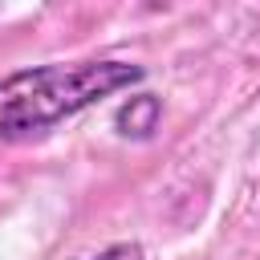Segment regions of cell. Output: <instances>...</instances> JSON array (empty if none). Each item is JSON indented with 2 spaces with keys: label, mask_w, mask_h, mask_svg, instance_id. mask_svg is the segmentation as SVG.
Returning a JSON list of instances; mask_svg holds the SVG:
<instances>
[{
  "label": "cell",
  "mask_w": 260,
  "mask_h": 260,
  "mask_svg": "<svg viewBox=\"0 0 260 260\" xmlns=\"http://www.w3.org/2000/svg\"><path fill=\"white\" fill-rule=\"evenodd\" d=\"M89 260H146V252L138 240H118V244H106L102 252H93Z\"/></svg>",
  "instance_id": "3957f363"
},
{
  "label": "cell",
  "mask_w": 260,
  "mask_h": 260,
  "mask_svg": "<svg viewBox=\"0 0 260 260\" xmlns=\"http://www.w3.org/2000/svg\"><path fill=\"white\" fill-rule=\"evenodd\" d=\"M146 81L134 61L93 57V61H49L0 77V142L41 134L130 85Z\"/></svg>",
  "instance_id": "6da1fadb"
},
{
  "label": "cell",
  "mask_w": 260,
  "mask_h": 260,
  "mask_svg": "<svg viewBox=\"0 0 260 260\" xmlns=\"http://www.w3.org/2000/svg\"><path fill=\"white\" fill-rule=\"evenodd\" d=\"M158 118H162V102L154 98V93H134L130 102H122L118 106V114H114V126H118V134L122 138H150L154 130H158Z\"/></svg>",
  "instance_id": "7a4b0ae2"
}]
</instances>
